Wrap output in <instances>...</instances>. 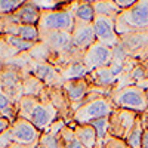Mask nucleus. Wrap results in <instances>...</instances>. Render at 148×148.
I'll list each match as a JSON object with an SVG mask.
<instances>
[{
  "label": "nucleus",
  "mask_w": 148,
  "mask_h": 148,
  "mask_svg": "<svg viewBox=\"0 0 148 148\" xmlns=\"http://www.w3.org/2000/svg\"><path fill=\"white\" fill-rule=\"evenodd\" d=\"M58 111L46 96L33 98L24 95L18 102V117L30 121L40 132H47L58 120Z\"/></svg>",
  "instance_id": "f257e3e1"
},
{
  "label": "nucleus",
  "mask_w": 148,
  "mask_h": 148,
  "mask_svg": "<svg viewBox=\"0 0 148 148\" xmlns=\"http://www.w3.org/2000/svg\"><path fill=\"white\" fill-rule=\"evenodd\" d=\"M114 108L116 107L113 105L105 90L92 88V92L86 96V99L73 113L71 121L76 125H89L93 120L110 117Z\"/></svg>",
  "instance_id": "f03ea898"
},
{
  "label": "nucleus",
  "mask_w": 148,
  "mask_h": 148,
  "mask_svg": "<svg viewBox=\"0 0 148 148\" xmlns=\"http://www.w3.org/2000/svg\"><path fill=\"white\" fill-rule=\"evenodd\" d=\"M119 37L148 31V0H136L130 9L121 10L114 19Z\"/></svg>",
  "instance_id": "7ed1b4c3"
},
{
  "label": "nucleus",
  "mask_w": 148,
  "mask_h": 148,
  "mask_svg": "<svg viewBox=\"0 0 148 148\" xmlns=\"http://www.w3.org/2000/svg\"><path fill=\"white\" fill-rule=\"evenodd\" d=\"M110 99L116 108L130 110L138 114H144L148 111L147 93L136 84H127L123 88L114 89V92L110 95Z\"/></svg>",
  "instance_id": "20e7f679"
},
{
  "label": "nucleus",
  "mask_w": 148,
  "mask_h": 148,
  "mask_svg": "<svg viewBox=\"0 0 148 148\" xmlns=\"http://www.w3.org/2000/svg\"><path fill=\"white\" fill-rule=\"evenodd\" d=\"M76 27L74 9L55 8V9H42L40 21L37 24L39 31H67L73 33Z\"/></svg>",
  "instance_id": "39448f33"
},
{
  "label": "nucleus",
  "mask_w": 148,
  "mask_h": 148,
  "mask_svg": "<svg viewBox=\"0 0 148 148\" xmlns=\"http://www.w3.org/2000/svg\"><path fill=\"white\" fill-rule=\"evenodd\" d=\"M42 133L43 132H40L36 126H33L30 121L18 117L16 120L12 121L10 127L0 138V147L6 148L12 142L22 144V145H39Z\"/></svg>",
  "instance_id": "423d86ee"
},
{
  "label": "nucleus",
  "mask_w": 148,
  "mask_h": 148,
  "mask_svg": "<svg viewBox=\"0 0 148 148\" xmlns=\"http://www.w3.org/2000/svg\"><path fill=\"white\" fill-rule=\"evenodd\" d=\"M141 114L125 108H114L108 117V135L126 141Z\"/></svg>",
  "instance_id": "0eeeda50"
},
{
  "label": "nucleus",
  "mask_w": 148,
  "mask_h": 148,
  "mask_svg": "<svg viewBox=\"0 0 148 148\" xmlns=\"http://www.w3.org/2000/svg\"><path fill=\"white\" fill-rule=\"evenodd\" d=\"M22 80H24V70L15 64H6V67L0 71V82H2L3 93L9 96L15 104L24 96L22 90Z\"/></svg>",
  "instance_id": "6e6552de"
},
{
  "label": "nucleus",
  "mask_w": 148,
  "mask_h": 148,
  "mask_svg": "<svg viewBox=\"0 0 148 148\" xmlns=\"http://www.w3.org/2000/svg\"><path fill=\"white\" fill-rule=\"evenodd\" d=\"M113 56H114L113 49L99 43V42H96L83 53L82 61L86 65V68L89 70V73H92L98 68L108 67L113 62Z\"/></svg>",
  "instance_id": "1a4fd4ad"
},
{
  "label": "nucleus",
  "mask_w": 148,
  "mask_h": 148,
  "mask_svg": "<svg viewBox=\"0 0 148 148\" xmlns=\"http://www.w3.org/2000/svg\"><path fill=\"white\" fill-rule=\"evenodd\" d=\"M25 71L33 74V76L37 77L39 80H42L47 88H56V86L64 84V80H62V76H61L59 70L49 62L30 59V65Z\"/></svg>",
  "instance_id": "9d476101"
},
{
  "label": "nucleus",
  "mask_w": 148,
  "mask_h": 148,
  "mask_svg": "<svg viewBox=\"0 0 148 148\" xmlns=\"http://www.w3.org/2000/svg\"><path fill=\"white\" fill-rule=\"evenodd\" d=\"M93 30L96 36V42H99L111 49H114L120 43V37L116 33V24L113 18L108 16H99L96 15L93 21Z\"/></svg>",
  "instance_id": "9b49d317"
},
{
  "label": "nucleus",
  "mask_w": 148,
  "mask_h": 148,
  "mask_svg": "<svg viewBox=\"0 0 148 148\" xmlns=\"http://www.w3.org/2000/svg\"><path fill=\"white\" fill-rule=\"evenodd\" d=\"M62 90L67 95V99L71 104L73 113L77 110V107L86 99L90 92H92V84L89 83L88 79H80V80H70L64 82Z\"/></svg>",
  "instance_id": "f8f14e48"
},
{
  "label": "nucleus",
  "mask_w": 148,
  "mask_h": 148,
  "mask_svg": "<svg viewBox=\"0 0 148 148\" xmlns=\"http://www.w3.org/2000/svg\"><path fill=\"white\" fill-rule=\"evenodd\" d=\"M71 39H73L74 47H76L80 53H84L93 43H96V36H95L93 25L92 24L76 21V27H74V30L71 33Z\"/></svg>",
  "instance_id": "ddd939ff"
},
{
  "label": "nucleus",
  "mask_w": 148,
  "mask_h": 148,
  "mask_svg": "<svg viewBox=\"0 0 148 148\" xmlns=\"http://www.w3.org/2000/svg\"><path fill=\"white\" fill-rule=\"evenodd\" d=\"M42 9L33 2H24V5L6 19L16 25H36L40 21Z\"/></svg>",
  "instance_id": "4468645a"
},
{
  "label": "nucleus",
  "mask_w": 148,
  "mask_h": 148,
  "mask_svg": "<svg viewBox=\"0 0 148 148\" xmlns=\"http://www.w3.org/2000/svg\"><path fill=\"white\" fill-rule=\"evenodd\" d=\"M47 98L51 104L56 108L58 114L62 120L73 119V108L70 101L67 99V95L62 90V86H56V88H47Z\"/></svg>",
  "instance_id": "2eb2a0df"
},
{
  "label": "nucleus",
  "mask_w": 148,
  "mask_h": 148,
  "mask_svg": "<svg viewBox=\"0 0 148 148\" xmlns=\"http://www.w3.org/2000/svg\"><path fill=\"white\" fill-rule=\"evenodd\" d=\"M22 90L25 96H33V98H43L47 93V86L34 77L30 73H24V80H22Z\"/></svg>",
  "instance_id": "dca6fc26"
},
{
  "label": "nucleus",
  "mask_w": 148,
  "mask_h": 148,
  "mask_svg": "<svg viewBox=\"0 0 148 148\" xmlns=\"http://www.w3.org/2000/svg\"><path fill=\"white\" fill-rule=\"evenodd\" d=\"M73 123V121H71ZM76 138L84 148H96L98 147V135L90 125H76L73 123Z\"/></svg>",
  "instance_id": "f3484780"
},
{
  "label": "nucleus",
  "mask_w": 148,
  "mask_h": 148,
  "mask_svg": "<svg viewBox=\"0 0 148 148\" xmlns=\"http://www.w3.org/2000/svg\"><path fill=\"white\" fill-rule=\"evenodd\" d=\"M61 76H62L64 82H70V80H80V79H86L89 76V70L86 68V65L83 64V61H73L68 65H65L64 68L59 70Z\"/></svg>",
  "instance_id": "a211bd4d"
},
{
  "label": "nucleus",
  "mask_w": 148,
  "mask_h": 148,
  "mask_svg": "<svg viewBox=\"0 0 148 148\" xmlns=\"http://www.w3.org/2000/svg\"><path fill=\"white\" fill-rule=\"evenodd\" d=\"M92 5H93L95 15H99V16H108L116 19L117 15L121 12L113 0H96V2H92Z\"/></svg>",
  "instance_id": "6ab92c4d"
},
{
  "label": "nucleus",
  "mask_w": 148,
  "mask_h": 148,
  "mask_svg": "<svg viewBox=\"0 0 148 148\" xmlns=\"http://www.w3.org/2000/svg\"><path fill=\"white\" fill-rule=\"evenodd\" d=\"M95 10L92 2H80L76 3L74 8V18L79 22H86V24H93L95 21Z\"/></svg>",
  "instance_id": "aec40b11"
},
{
  "label": "nucleus",
  "mask_w": 148,
  "mask_h": 148,
  "mask_svg": "<svg viewBox=\"0 0 148 148\" xmlns=\"http://www.w3.org/2000/svg\"><path fill=\"white\" fill-rule=\"evenodd\" d=\"M2 39L9 47H12L16 53H28L30 51H33L36 43H31V42H25L19 39L16 36H10V34H5V36H0Z\"/></svg>",
  "instance_id": "412c9836"
},
{
  "label": "nucleus",
  "mask_w": 148,
  "mask_h": 148,
  "mask_svg": "<svg viewBox=\"0 0 148 148\" xmlns=\"http://www.w3.org/2000/svg\"><path fill=\"white\" fill-rule=\"evenodd\" d=\"M59 136L64 142V148H84L80 141L76 138V133H74V127L71 125H65L62 127V130L59 132Z\"/></svg>",
  "instance_id": "4be33fe9"
},
{
  "label": "nucleus",
  "mask_w": 148,
  "mask_h": 148,
  "mask_svg": "<svg viewBox=\"0 0 148 148\" xmlns=\"http://www.w3.org/2000/svg\"><path fill=\"white\" fill-rule=\"evenodd\" d=\"M37 148H64V142L61 139L59 133L43 132Z\"/></svg>",
  "instance_id": "5701e85b"
},
{
  "label": "nucleus",
  "mask_w": 148,
  "mask_h": 148,
  "mask_svg": "<svg viewBox=\"0 0 148 148\" xmlns=\"http://www.w3.org/2000/svg\"><path fill=\"white\" fill-rule=\"evenodd\" d=\"M142 133H144V126H142V120L141 117L138 119L136 125L133 126L132 132L129 133V136L126 139V144L130 148H141V141H142Z\"/></svg>",
  "instance_id": "b1692460"
},
{
  "label": "nucleus",
  "mask_w": 148,
  "mask_h": 148,
  "mask_svg": "<svg viewBox=\"0 0 148 148\" xmlns=\"http://www.w3.org/2000/svg\"><path fill=\"white\" fill-rule=\"evenodd\" d=\"M24 5V0H0V18H8Z\"/></svg>",
  "instance_id": "393cba45"
},
{
  "label": "nucleus",
  "mask_w": 148,
  "mask_h": 148,
  "mask_svg": "<svg viewBox=\"0 0 148 148\" xmlns=\"http://www.w3.org/2000/svg\"><path fill=\"white\" fill-rule=\"evenodd\" d=\"M102 148H130L126 141L123 139H117L114 136H110V135H107L104 142H102Z\"/></svg>",
  "instance_id": "a878e982"
},
{
  "label": "nucleus",
  "mask_w": 148,
  "mask_h": 148,
  "mask_svg": "<svg viewBox=\"0 0 148 148\" xmlns=\"http://www.w3.org/2000/svg\"><path fill=\"white\" fill-rule=\"evenodd\" d=\"M10 125H12V121H10L9 119L0 116V138H2L3 135L6 133V130L10 127Z\"/></svg>",
  "instance_id": "bb28decb"
},
{
  "label": "nucleus",
  "mask_w": 148,
  "mask_h": 148,
  "mask_svg": "<svg viewBox=\"0 0 148 148\" xmlns=\"http://www.w3.org/2000/svg\"><path fill=\"white\" fill-rule=\"evenodd\" d=\"M116 5L119 6L120 10H126V9H130L135 3H136V0H114Z\"/></svg>",
  "instance_id": "cd10ccee"
},
{
  "label": "nucleus",
  "mask_w": 148,
  "mask_h": 148,
  "mask_svg": "<svg viewBox=\"0 0 148 148\" xmlns=\"http://www.w3.org/2000/svg\"><path fill=\"white\" fill-rule=\"evenodd\" d=\"M6 148H37V145H22V144L12 142V144H9Z\"/></svg>",
  "instance_id": "c85d7f7f"
},
{
  "label": "nucleus",
  "mask_w": 148,
  "mask_h": 148,
  "mask_svg": "<svg viewBox=\"0 0 148 148\" xmlns=\"http://www.w3.org/2000/svg\"><path fill=\"white\" fill-rule=\"evenodd\" d=\"M141 148H148V130H145V129H144V133H142Z\"/></svg>",
  "instance_id": "c756f323"
},
{
  "label": "nucleus",
  "mask_w": 148,
  "mask_h": 148,
  "mask_svg": "<svg viewBox=\"0 0 148 148\" xmlns=\"http://www.w3.org/2000/svg\"><path fill=\"white\" fill-rule=\"evenodd\" d=\"M141 120H142V126L145 130H148V111L144 114H141Z\"/></svg>",
  "instance_id": "7c9ffc66"
},
{
  "label": "nucleus",
  "mask_w": 148,
  "mask_h": 148,
  "mask_svg": "<svg viewBox=\"0 0 148 148\" xmlns=\"http://www.w3.org/2000/svg\"><path fill=\"white\" fill-rule=\"evenodd\" d=\"M6 64H8L6 61H5L3 58H0V71H2V70H3L5 67H6Z\"/></svg>",
  "instance_id": "2f4dec72"
},
{
  "label": "nucleus",
  "mask_w": 148,
  "mask_h": 148,
  "mask_svg": "<svg viewBox=\"0 0 148 148\" xmlns=\"http://www.w3.org/2000/svg\"><path fill=\"white\" fill-rule=\"evenodd\" d=\"M3 93V88H2V82H0V95Z\"/></svg>",
  "instance_id": "473e14b6"
},
{
  "label": "nucleus",
  "mask_w": 148,
  "mask_h": 148,
  "mask_svg": "<svg viewBox=\"0 0 148 148\" xmlns=\"http://www.w3.org/2000/svg\"><path fill=\"white\" fill-rule=\"evenodd\" d=\"M145 93H147V102H148V89L145 90Z\"/></svg>",
  "instance_id": "72a5a7b5"
},
{
  "label": "nucleus",
  "mask_w": 148,
  "mask_h": 148,
  "mask_svg": "<svg viewBox=\"0 0 148 148\" xmlns=\"http://www.w3.org/2000/svg\"><path fill=\"white\" fill-rule=\"evenodd\" d=\"M96 148H102V147H96Z\"/></svg>",
  "instance_id": "f704fd0d"
},
{
  "label": "nucleus",
  "mask_w": 148,
  "mask_h": 148,
  "mask_svg": "<svg viewBox=\"0 0 148 148\" xmlns=\"http://www.w3.org/2000/svg\"><path fill=\"white\" fill-rule=\"evenodd\" d=\"M0 148H3V147H0Z\"/></svg>",
  "instance_id": "c9c22d12"
}]
</instances>
